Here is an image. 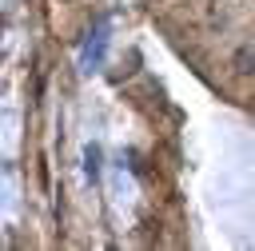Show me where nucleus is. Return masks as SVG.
I'll list each match as a JSON object with an SVG mask.
<instances>
[{
	"mask_svg": "<svg viewBox=\"0 0 255 251\" xmlns=\"http://www.w3.org/2000/svg\"><path fill=\"white\" fill-rule=\"evenodd\" d=\"M104 32H96V40H88V48H84V68H92V64H100V56H104Z\"/></svg>",
	"mask_w": 255,
	"mask_h": 251,
	"instance_id": "obj_1",
	"label": "nucleus"
},
{
	"mask_svg": "<svg viewBox=\"0 0 255 251\" xmlns=\"http://www.w3.org/2000/svg\"><path fill=\"white\" fill-rule=\"evenodd\" d=\"M84 159H88V175L96 179V171H100V147H88V151H84Z\"/></svg>",
	"mask_w": 255,
	"mask_h": 251,
	"instance_id": "obj_2",
	"label": "nucleus"
},
{
	"mask_svg": "<svg viewBox=\"0 0 255 251\" xmlns=\"http://www.w3.org/2000/svg\"><path fill=\"white\" fill-rule=\"evenodd\" d=\"M255 68V52H239V72H251Z\"/></svg>",
	"mask_w": 255,
	"mask_h": 251,
	"instance_id": "obj_3",
	"label": "nucleus"
}]
</instances>
